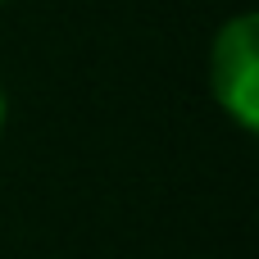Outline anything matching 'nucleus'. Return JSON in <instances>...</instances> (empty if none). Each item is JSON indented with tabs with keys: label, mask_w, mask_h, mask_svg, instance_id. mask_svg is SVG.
Segmentation results:
<instances>
[{
	"label": "nucleus",
	"mask_w": 259,
	"mask_h": 259,
	"mask_svg": "<svg viewBox=\"0 0 259 259\" xmlns=\"http://www.w3.org/2000/svg\"><path fill=\"white\" fill-rule=\"evenodd\" d=\"M214 96L219 105L241 123L255 127L259 123V55H255V14L232 18L219 41H214Z\"/></svg>",
	"instance_id": "obj_1"
},
{
	"label": "nucleus",
	"mask_w": 259,
	"mask_h": 259,
	"mask_svg": "<svg viewBox=\"0 0 259 259\" xmlns=\"http://www.w3.org/2000/svg\"><path fill=\"white\" fill-rule=\"evenodd\" d=\"M0 123H5V91H0Z\"/></svg>",
	"instance_id": "obj_2"
}]
</instances>
